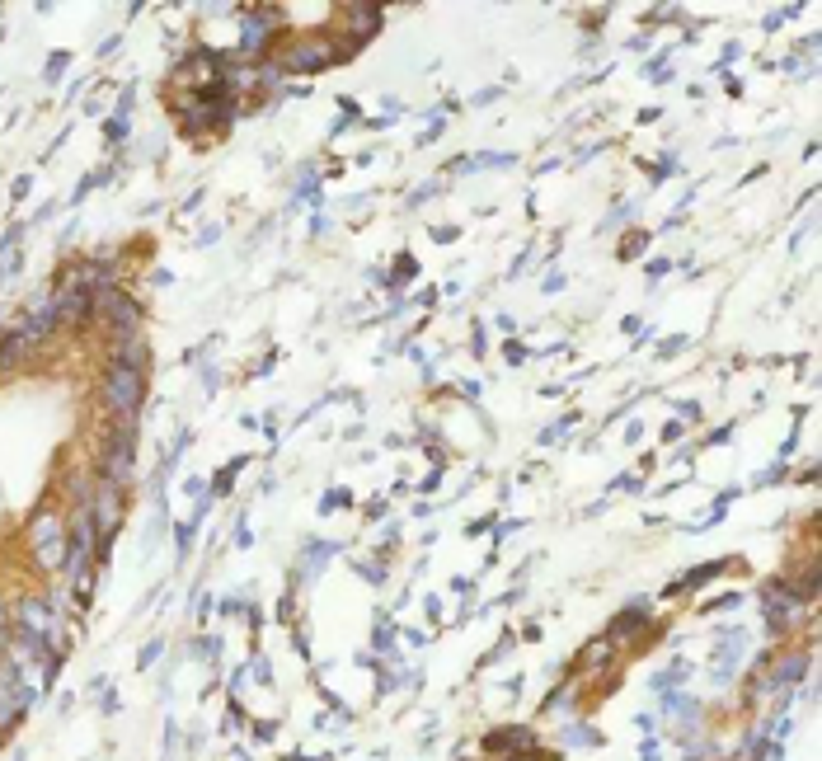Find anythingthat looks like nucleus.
Segmentation results:
<instances>
[{"label": "nucleus", "mask_w": 822, "mask_h": 761, "mask_svg": "<svg viewBox=\"0 0 822 761\" xmlns=\"http://www.w3.org/2000/svg\"><path fill=\"white\" fill-rule=\"evenodd\" d=\"M94 545H99V531L90 522V508H76V517L66 522V560H62V574H66V588L71 592H90L94 583Z\"/></svg>", "instance_id": "obj_1"}, {"label": "nucleus", "mask_w": 822, "mask_h": 761, "mask_svg": "<svg viewBox=\"0 0 822 761\" xmlns=\"http://www.w3.org/2000/svg\"><path fill=\"white\" fill-rule=\"evenodd\" d=\"M99 404H104L109 419L132 423L137 419V409L146 404V376L123 372V367H109V372L99 376Z\"/></svg>", "instance_id": "obj_2"}, {"label": "nucleus", "mask_w": 822, "mask_h": 761, "mask_svg": "<svg viewBox=\"0 0 822 761\" xmlns=\"http://www.w3.org/2000/svg\"><path fill=\"white\" fill-rule=\"evenodd\" d=\"M29 555L43 574H62L66 560V522L57 508H38L29 522Z\"/></svg>", "instance_id": "obj_3"}, {"label": "nucleus", "mask_w": 822, "mask_h": 761, "mask_svg": "<svg viewBox=\"0 0 822 761\" xmlns=\"http://www.w3.org/2000/svg\"><path fill=\"white\" fill-rule=\"evenodd\" d=\"M132 475H137V423H118V428H109L104 447H99V480L127 489Z\"/></svg>", "instance_id": "obj_4"}, {"label": "nucleus", "mask_w": 822, "mask_h": 761, "mask_svg": "<svg viewBox=\"0 0 822 761\" xmlns=\"http://www.w3.org/2000/svg\"><path fill=\"white\" fill-rule=\"evenodd\" d=\"M15 635L19 639H33V644H43V649L62 653V616L52 611L47 597H19L15 606Z\"/></svg>", "instance_id": "obj_5"}, {"label": "nucleus", "mask_w": 822, "mask_h": 761, "mask_svg": "<svg viewBox=\"0 0 822 761\" xmlns=\"http://www.w3.org/2000/svg\"><path fill=\"white\" fill-rule=\"evenodd\" d=\"M99 311H104V320H109V329H113V339H118V343L137 334L141 306L132 301V296L118 292V287H104V296H99Z\"/></svg>", "instance_id": "obj_6"}, {"label": "nucleus", "mask_w": 822, "mask_h": 761, "mask_svg": "<svg viewBox=\"0 0 822 761\" xmlns=\"http://www.w3.org/2000/svg\"><path fill=\"white\" fill-rule=\"evenodd\" d=\"M33 705H38V700H33L29 691L19 686V677H15V672H10V668H5V663H0V733H10V729H15V724H19V719H24V715H29Z\"/></svg>", "instance_id": "obj_7"}, {"label": "nucleus", "mask_w": 822, "mask_h": 761, "mask_svg": "<svg viewBox=\"0 0 822 761\" xmlns=\"http://www.w3.org/2000/svg\"><path fill=\"white\" fill-rule=\"evenodd\" d=\"M90 311H94V292H90V287H80V282L62 287V292H57V301H52L57 329H62V325H80V320H85Z\"/></svg>", "instance_id": "obj_8"}, {"label": "nucleus", "mask_w": 822, "mask_h": 761, "mask_svg": "<svg viewBox=\"0 0 822 761\" xmlns=\"http://www.w3.org/2000/svg\"><path fill=\"white\" fill-rule=\"evenodd\" d=\"M334 57H343L334 38H311V43H296L292 47L287 66H292V71H320V66H329Z\"/></svg>", "instance_id": "obj_9"}, {"label": "nucleus", "mask_w": 822, "mask_h": 761, "mask_svg": "<svg viewBox=\"0 0 822 761\" xmlns=\"http://www.w3.org/2000/svg\"><path fill=\"white\" fill-rule=\"evenodd\" d=\"M766 616H771V625H794L799 621V597H794L790 588L771 583V588H766Z\"/></svg>", "instance_id": "obj_10"}, {"label": "nucleus", "mask_w": 822, "mask_h": 761, "mask_svg": "<svg viewBox=\"0 0 822 761\" xmlns=\"http://www.w3.org/2000/svg\"><path fill=\"white\" fill-rule=\"evenodd\" d=\"M146 362H151V353H146L137 339H123L118 348H113L109 367H123V372H141V376H146Z\"/></svg>", "instance_id": "obj_11"}, {"label": "nucleus", "mask_w": 822, "mask_h": 761, "mask_svg": "<svg viewBox=\"0 0 822 761\" xmlns=\"http://www.w3.org/2000/svg\"><path fill=\"white\" fill-rule=\"evenodd\" d=\"M273 29V15H245V38H240V52L245 57H259V43L268 38Z\"/></svg>", "instance_id": "obj_12"}, {"label": "nucleus", "mask_w": 822, "mask_h": 761, "mask_svg": "<svg viewBox=\"0 0 822 761\" xmlns=\"http://www.w3.org/2000/svg\"><path fill=\"white\" fill-rule=\"evenodd\" d=\"M804 668H808V653H794V658H780V668H776V677L766 682V691H780L785 682H799L804 677Z\"/></svg>", "instance_id": "obj_13"}, {"label": "nucleus", "mask_w": 822, "mask_h": 761, "mask_svg": "<svg viewBox=\"0 0 822 761\" xmlns=\"http://www.w3.org/2000/svg\"><path fill=\"white\" fill-rule=\"evenodd\" d=\"M635 625H639V630H644V625H649V606H644V602H639V606H630V611H621V621L611 625V635L621 639V635H630V630H635Z\"/></svg>", "instance_id": "obj_14"}, {"label": "nucleus", "mask_w": 822, "mask_h": 761, "mask_svg": "<svg viewBox=\"0 0 822 761\" xmlns=\"http://www.w3.org/2000/svg\"><path fill=\"white\" fill-rule=\"evenodd\" d=\"M531 747V733L527 729H512V733H498V738H489V752H508V747Z\"/></svg>", "instance_id": "obj_15"}, {"label": "nucleus", "mask_w": 822, "mask_h": 761, "mask_svg": "<svg viewBox=\"0 0 822 761\" xmlns=\"http://www.w3.org/2000/svg\"><path fill=\"white\" fill-rule=\"evenodd\" d=\"M160 649H165V644H160V639H151V644H146V649H141L137 668H151V663H160Z\"/></svg>", "instance_id": "obj_16"}, {"label": "nucleus", "mask_w": 822, "mask_h": 761, "mask_svg": "<svg viewBox=\"0 0 822 761\" xmlns=\"http://www.w3.org/2000/svg\"><path fill=\"white\" fill-rule=\"evenodd\" d=\"M5 644H10V602L0 597V653H5Z\"/></svg>", "instance_id": "obj_17"}, {"label": "nucleus", "mask_w": 822, "mask_h": 761, "mask_svg": "<svg viewBox=\"0 0 822 761\" xmlns=\"http://www.w3.org/2000/svg\"><path fill=\"white\" fill-rule=\"evenodd\" d=\"M611 658V644H592L588 649V663H606Z\"/></svg>", "instance_id": "obj_18"}]
</instances>
